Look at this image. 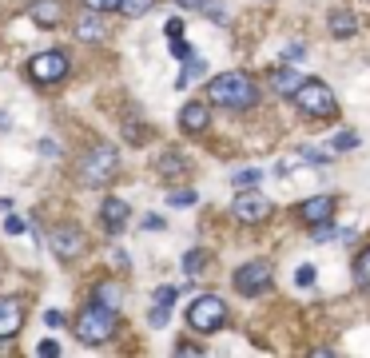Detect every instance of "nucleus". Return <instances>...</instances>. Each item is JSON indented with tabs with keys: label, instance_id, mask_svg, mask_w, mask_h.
Returning <instances> with one entry per match:
<instances>
[{
	"label": "nucleus",
	"instance_id": "b1692460",
	"mask_svg": "<svg viewBox=\"0 0 370 358\" xmlns=\"http://www.w3.org/2000/svg\"><path fill=\"white\" fill-rule=\"evenodd\" d=\"M359 143H362L359 131H339V136H334V151H354Z\"/></svg>",
	"mask_w": 370,
	"mask_h": 358
},
{
	"label": "nucleus",
	"instance_id": "4c0bfd02",
	"mask_svg": "<svg viewBox=\"0 0 370 358\" xmlns=\"http://www.w3.org/2000/svg\"><path fill=\"white\" fill-rule=\"evenodd\" d=\"M175 354H200V347H195V342H180V347H175Z\"/></svg>",
	"mask_w": 370,
	"mask_h": 358
},
{
	"label": "nucleus",
	"instance_id": "f8f14e48",
	"mask_svg": "<svg viewBox=\"0 0 370 358\" xmlns=\"http://www.w3.org/2000/svg\"><path fill=\"white\" fill-rule=\"evenodd\" d=\"M21 327H24V307L16 298H0V342L16 338Z\"/></svg>",
	"mask_w": 370,
	"mask_h": 358
},
{
	"label": "nucleus",
	"instance_id": "5701e85b",
	"mask_svg": "<svg viewBox=\"0 0 370 358\" xmlns=\"http://www.w3.org/2000/svg\"><path fill=\"white\" fill-rule=\"evenodd\" d=\"M116 298H120V287H116V283H100V287H96V303L116 307Z\"/></svg>",
	"mask_w": 370,
	"mask_h": 358
},
{
	"label": "nucleus",
	"instance_id": "423d86ee",
	"mask_svg": "<svg viewBox=\"0 0 370 358\" xmlns=\"http://www.w3.org/2000/svg\"><path fill=\"white\" fill-rule=\"evenodd\" d=\"M68 56L64 52H36V56L28 60V80H36V84H60V80H68Z\"/></svg>",
	"mask_w": 370,
	"mask_h": 358
},
{
	"label": "nucleus",
	"instance_id": "7ed1b4c3",
	"mask_svg": "<svg viewBox=\"0 0 370 358\" xmlns=\"http://www.w3.org/2000/svg\"><path fill=\"white\" fill-rule=\"evenodd\" d=\"M116 335V310L104 307V303H88V307L76 315V338L88 342V347H100Z\"/></svg>",
	"mask_w": 370,
	"mask_h": 358
},
{
	"label": "nucleus",
	"instance_id": "bb28decb",
	"mask_svg": "<svg viewBox=\"0 0 370 358\" xmlns=\"http://www.w3.org/2000/svg\"><path fill=\"white\" fill-rule=\"evenodd\" d=\"M171 56H175V60H187L191 56V44L183 36H171Z\"/></svg>",
	"mask_w": 370,
	"mask_h": 358
},
{
	"label": "nucleus",
	"instance_id": "6ab92c4d",
	"mask_svg": "<svg viewBox=\"0 0 370 358\" xmlns=\"http://www.w3.org/2000/svg\"><path fill=\"white\" fill-rule=\"evenodd\" d=\"M156 171H160V175H183V171H187V159L183 156H175V151H163L160 159H156Z\"/></svg>",
	"mask_w": 370,
	"mask_h": 358
},
{
	"label": "nucleus",
	"instance_id": "f3484780",
	"mask_svg": "<svg viewBox=\"0 0 370 358\" xmlns=\"http://www.w3.org/2000/svg\"><path fill=\"white\" fill-rule=\"evenodd\" d=\"M299 84H303L299 72H290V68H275V72H271V88L279 92V96H290Z\"/></svg>",
	"mask_w": 370,
	"mask_h": 358
},
{
	"label": "nucleus",
	"instance_id": "aec40b11",
	"mask_svg": "<svg viewBox=\"0 0 370 358\" xmlns=\"http://www.w3.org/2000/svg\"><path fill=\"white\" fill-rule=\"evenodd\" d=\"M259 179H263L259 168H239L235 175H231V183H235L239 191H247V188H259Z\"/></svg>",
	"mask_w": 370,
	"mask_h": 358
},
{
	"label": "nucleus",
	"instance_id": "c9c22d12",
	"mask_svg": "<svg viewBox=\"0 0 370 358\" xmlns=\"http://www.w3.org/2000/svg\"><path fill=\"white\" fill-rule=\"evenodd\" d=\"M303 52H307L303 44H287V52H283V56H287V60H303Z\"/></svg>",
	"mask_w": 370,
	"mask_h": 358
},
{
	"label": "nucleus",
	"instance_id": "a878e982",
	"mask_svg": "<svg viewBox=\"0 0 370 358\" xmlns=\"http://www.w3.org/2000/svg\"><path fill=\"white\" fill-rule=\"evenodd\" d=\"M195 199H200V195H195V191H171V195H168V203H171V207H191V203H195Z\"/></svg>",
	"mask_w": 370,
	"mask_h": 358
},
{
	"label": "nucleus",
	"instance_id": "72a5a7b5",
	"mask_svg": "<svg viewBox=\"0 0 370 358\" xmlns=\"http://www.w3.org/2000/svg\"><path fill=\"white\" fill-rule=\"evenodd\" d=\"M148 322H151V327H168V307H156L148 315Z\"/></svg>",
	"mask_w": 370,
	"mask_h": 358
},
{
	"label": "nucleus",
	"instance_id": "393cba45",
	"mask_svg": "<svg viewBox=\"0 0 370 358\" xmlns=\"http://www.w3.org/2000/svg\"><path fill=\"white\" fill-rule=\"evenodd\" d=\"M203 263H207V255H203V251H187V255H183V271H187V275H200Z\"/></svg>",
	"mask_w": 370,
	"mask_h": 358
},
{
	"label": "nucleus",
	"instance_id": "79ce46f5",
	"mask_svg": "<svg viewBox=\"0 0 370 358\" xmlns=\"http://www.w3.org/2000/svg\"><path fill=\"white\" fill-rule=\"evenodd\" d=\"M4 211H12V199H0V215H4Z\"/></svg>",
	"mask_w": 370,
	"mask_h": 358
},
{
	"label": "nucleus",
	"instance_id": "e433bc0d",
	"mask_svg": "<svg viewBox=\"0 0 370 358\" xmlns=\"http://www.w3.org/2000/svg\"><path fill=\"white\" fill-rule=\"evenodd\" d=\"M143 227H148V231H160L163 219H160V215H148V219H143Z\"/></svg>",
	"mask_w": 370,
	"mask_h": 358
},
{
	"label": "nucleus",
	"instance_id": "f704fd0d",
	"mask_svg": "<svg viewBox=\"0 0 370 358\" xmlns=\"http://www.w3.org/2000/svg\"><path fill=\"white\" fill-rule=\"evenodd\" d=\"M163 32H168V40H171V36H183V20H180V16L168 20V24H163Z\"/></svg>",
	"mask_w": 370,
	"mask_h": 358
},
{
	"label": "nucleus",
	"instance_id": "2f4dec72",
	"mask_svg": "<svg viewBox=\"0 0 370 358\" xmlns=\"http://www.w3.org/2000/svg\"><path fill=\"white\" fill-rule=\"evenodd\" d=\"M295 283H299V287H310V283H315V267H310V263H303V267L295 271Z\"/></svg>",
	"mask_w": 370,
	"mask_h": 358
},
{
	"label": "nucleus",
	"instance_id": "dca6fc26",
	"mask_svg": "<svg viewBox=\"0 0 370 358\" xmlns=\"http://www.w3.org/2000/svg\"><path fill=\"white\" fill-rule=\"evenodd\" d=\"M327 24H330V36H339V40L354 36V28H359V20L350 16L347 9H334V12H330V20H327Z\"/></svg>",
	"mask_w": 370,
	"mask_h": 358
},
{
	"label": "nucleus",
	"instance_id": "473e14b6",
	"mask_svg": "<svg viewBox=\"0 0 370 358\" xmlns=\"http://www.w3.org/2000/svg\"><path fill=\"white\" fill-rule=\"evenodd\" d=\"M36 354H40V358H56V354H60V342H52V338H44L40 347H36Z\"/></svg>",
	"mask_w": 370,
	"mask_h": 358
},
{
	"label": "nucleus",
	"instance_id": "c756f323",
	"mask_svg": "<svg viewBox=\"0 0 370 358\" xmlns=\"http://www.w3.org/2000/svg\"><path fill=\"white\" fill-rule=\"evenodd\" d=\"M330 239H339V235H334V227H330V219H327V223H315V243H330Z\"/></svg>",
	"mask_w": 370,
	"mask_h": 358
},
{
	"label": "nucleus",
	"instance_id": "cd10ccee",
	"mask_svg": "<svg viewBox=\"0 0 370 358\" xmlns=\"http://www.w3.org/2000/svg\"><path fill=\"white\" fill-rule=\"evenodd\" d=\"M84 9H92V12H116V9H120V0H84Z\"/></svg>",
	"mask_w": 370,
	"mask_h": 358
},
{
	"label": "nucleus",
	"instance_id": "f03ea898",
	"mask_svg": "<svg viewBox=\"0 0 370 358\" xmlns=\"http://www.w3.org/2000/svg\"><path fill=\"white\" fill-rule=\"evenodd\" d=\"M290 99H295V108H299L303 116H310V119L339 116V99H334V92H330L322 80H303L299 88L290 92Z\"/></svg>",
	"mask_w": 370,
	"mask_h": 358
},
{
	"label": "nucleus",
	"instance_id": "9d476101",
	"mask_svg": "<svg viewBox=\"0 0 370 358\" xmlns=\"http://www.w3.org/2000/svg\"><path fill=\"white\" fill-rule=\"evenodd\" d=\"M128 219H131V207L124 203V199L108 195L100 203V223H104V231H108V235H120V231L128 227Z\"/></svg>",
	"mask_w": 370,
	"mask_h": 358
},
{
	"label": "nucleus",
	"instance_id": "6e6552de",
	"mask_svg": "<svg viewBox=\"0 0 370 358\" xmlns=\"http://www.w3.org/2000/svg\"><path fill=\"white\" fill-rule=\"evenodd\" d=\"M231 215L239 219V223H263V219L271 215V199H263L255 188L239 191L235 195V203H231Z\"/></svg>",
	"mask_w": 370,
	"mask_h": 358
},
{
	"label": "nucleus",
	"instance_id": "20e7f679",
	"mask_svg": "<svg viewBox=\"0 0 370 358\" xmlns=\"http://www.w3.org/2000/svg\"><path fill=\"white\" fill-rule=\"evenodd\" d=\"M227 322V303L219 295H200L195 303L187 307V327L200 330V335H211Z\"/></svg>",
	"mask_w": 370,
	"mask_h": 358
},
{
	"label": "nucleus",
	"instance_id": "1a4fd4ad",
	"mask_svg": "<svg viewBox=\"0 0 370 358\" xmlns=\"http://www.w3.org/2000/svg\"><path fill=\"white\" fill-rule=\"evenodd\" d=\"M48 247H52V255L60 259V263H72V259L84 251L80 227H56V231H52V239H48Z\"/></svg>",
	"mask_w": 370,
	"mask_h": 358
},
{
	"label": "nucleus",
	"instance_id": "a19ab883",
	"mask_svg": "<svg viewBox=\"0 0 370 358\" xmlns=\"http://www.w3.org/2000/svg\"><path fill=\"white\" fill-rule=\"evenodd\" d=\"M175 4H183V9H203L207 0H175Z\"/></svg>",
	"mask_w": 370,
	"mask_h": 358
},
{
	"label": "nucleus",
	"instance_id": "39448f33",
	"mask_svg": "<svg viewBox=\"0 0 370 358\" xmlns=\"http://www.w3.org/2000/svg\"><path fill=\"white\" fill-rule=\"evenodd\" d=\"M116 168H120L116 148H111V143H96V148L88 151V159L80 163V179L88 188H100V183H108V179L116 175Z\"/></svg>",
	"mask_w": 370,
	"mask_h": 358
},
{
	"label": "nucleus",
	"instance_id": "ddd939ff",
	"mask_svg": "<svg viewBox=\"0 0 370 358\" xmlns=\"http://www.w3.org/2000/svg\"><path fill=\"white\" fill-rule=\"evenodd\" d=\"M299 219L303 223H327V219H334V195H315V199H303L299 203Z\"/></svg>",
	"mask_w": 370,
	"mask_h": 358
},
{
	"label": "nucleus",
	"instance_id": "7c9ffc66",
	"mask_svg": "<svg viewBox=\"0 0 370 358\" xmlns=\"http://www.w3.org/2000/svg\"><path fill=\"white\" fill-rule=\"evenodd\" d=\"M4 231H9V235H21V231H24V219L12 215V211H4Z\"/></svg>",
	"mask_w": 370,
	"mask_h": 358
},
{
	"label": "nucleus",
	"instance_id": "9b49d317",
	"mask_svg": "<svg viewBox=\"0 0 370 358\" xmlns=\"http://www.w3.org/2000/svg\"><path fill=\"white\" fill-rule=\"evenodd\" d=\"M24 16H28L32 24H40V28H56L64 20V0H32Z\"/></svg>",
	"mask_w": 370,
	"mask_h": 358
},
{
	"label": "nucleus",
	"instance_id": "f257e3e1",
	"mask_svg": "<svg viewBox=\"0 0 370 358\" xmlns=\"http://www.w3.org/2000/svg\"><path fill=\"white\" fill-rule=\"evenodd\" d=\"M207 99L211 104H219L227 112H247L255 108V99H259V88H255V80L243 76V72H223L207 84Z\"/></svg>",
	"mask_w": 370,
	"mask_h": 358
},
{
	"label": "nucleus",
	"instance_id": "a211bd4d",
	"mask_svg": "<svg viewBox=\"0 0 370 358\" xmlns=\"http://www.w3.org/2000/svg\"><path fill=\"white\" fill-rule=\"evenodd\" d=\"M207 72V60H200V56H187L183 60V72H180V80H175V88H187V84H195V80Z\"/></svg>",
	"mask_w": 370,
	"mask_h": 358
},
{
	"label": "nucleus",
	"instance_id": "ea45409f",
	"mask_svg": "<svg viewBox=\"0 0 370 358\" xmlns=\"http://www.w3.org/2000/svg\"><path fill=\"white\" fill-rule=\"evenodd\" d=\"M40 156H56V143H52V139H40Z\"/></svg>",
	"mask_w": 370,
	"mask_h": 358
},
{
	"label": "nucleus",
	"instance_id": "4be33fe9",
	"mask_svg": "<svg viewBox=\"0 0 370 358\" xmlns=\"http://www.w3.org/2000/svg\"><path fill=\"white\" fill-rule=\"evenodd\" d=\"M156 9V0H120V12L124 16H143V12Z\"/></svg>",
	"mask_w": 370,
	"mask_h": 358
},
{
	"label": "nucleus",
	"instance_id": "c85d7f7f",
	"mask_svg": "<svg viewBox=\"0 0 370 358\" xmlns=\"http://www.w3.org/2000/svg\"><path fill=\"white\" fill-rule=\"evenodd\" d=\"M175 295H180V291H175V287H160V291H156V307H168V310H171V303H175Z\"/></svg>",
	"mask_w": 370,
	"mask_h": 358
},
{
	"label": "nucleus",
	"instance_id": "58836bf2",
	"mask_svg": "<svg viewBox=\"0 0 370 358\" xmlns=\"http://www.w3.org/2000/svg\"><path fill=\"white\" fill-rule=\"evenodd\" d=\"M44 318H48V327H60V322H64V315H60V310H48Z\"/></svg>",
	"mask_w": 370,
	"mask_h": 358
},
{
	"label": "nucleus",
	"instance_id": "4468645a",
	"mask_svg": "<svg viewBox=\"0 0 370 358\" xmlns=\"http://www.w3.org/2000/svg\"><path fill=\"white\" fill-rule=\"evenodd\" d=\"M207 124H211L207 104H200V99L183 104V112H180V128L187 131V136H200V131H207Z\"/></svg>",
	"mask_w": 370,
	"mask_h": 358
},
{
	"label": "nucleus",
	"instance_id": "0eeeda50",
	"mask_svg": "<svg viewBox=\"0 0 370 358\" xmlns=\"http://www.w3.org/2000/svg\"><path fill=\"white\" fill-rule=\"evenodd\" d=\"M231 283H235V291L239 295H263V291L271 287V263H263V259H255V263H243L235 275H231Z\"/></svg>",
	"mask_w": 370,
	"mask_h": 358
},
{
	"label": "nucleus",
	"instance_id": "2eb2a0df",
	"mask_svg": "<svg viewBox=\"0 0 370 358\" xmlns=\"http://www.w3.org/2000/svg\"><path fill=\"white\" fill-rule=\"evenodd\" d=\"M104 36H108L104 16H80L76 20V40H84V44H100Z\"/></svg>",
	"mask_w": 370,
	"mask_h": 358
},
{
	"label": "nucleus",
	"instance_id": "412c9836",
	"mask_svg": "<svg viewBox=\"0 0 370 358\" xmlns=\"http://www.w3.org/2000/svg\"><path fill=\"white\" fill-rule=\"evenodd\" d=\"M354 278H359V287L370 291V247L362 251L359 259H354Z\"/></svg>",
	"mask_w": 370,
	"mask_h": 358
}]
</instances>
